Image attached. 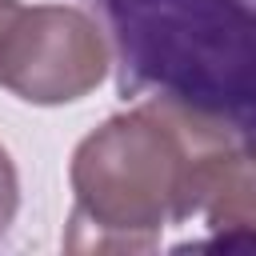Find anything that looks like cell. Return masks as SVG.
<instances>
[{
	"mask_svg": "<svg viewBox=\"0 0 256 256\" xmlns=\"http://www.w3.org/2000/svg\"><path fill=\"white\" fill-rule=\"evenodd\" d=\"M236 136L204 108L152 96L88 132L68 164L72 252H148L168 224L204 212Z\"/></svg>",
	"mask_w": 256,
	"mask_h": 256,
	"instance_id": "6da1fadb",
	"label": "cell"
},
{
	"mask_svg": "<svg viewBox=\"0 0 256 256\" xmlns=\"http://www.w3.org/2000/svg\"><path fill=\"white\" fill-rule=\"evenodd\" d=\"M108 64L100 24L76 4H20L0 40V88L40 108L92 96Z\"/></svg>",
	"mask_w": 256,
	"mask_h": 256,
	"instance_id": "7a4b0ae2",
	"label": "cell"
},
{
	"mask_svg": "<svg viewBox=\"0 0 256 256\" xmlns=\"http://www.w3.org/2000/svg\"><path fill=\"white\" fill-rule=\"evenodd\" d=\"M204 216L224 244H256V144L228 156Z\"/></svg>",
	"mask_w": 256,
	"mask_h": 256,
	"instance_id": "3957f363",
	"label": "cell"
},
{
	"mask_svg": "<svg viewBox=\"0 0 256 256\" xmlns=\"http://www.w3.org/2000/svg\"><path fill=\"white\" fill-rule=\"evenodd\" d=\"M16 212H20V176H16V160H12V152L0 144V240L8 236Z\"/></svg>",
	"mask_w": 256,
	"mask_h": 256,
	"instance_id": "277c9868",
	"label": "cell"
},
{
	"mask_svg": "<svg viewBox=\"0 0 256 256\" xmlns=\"http://www.w3.org/2000/svg\"><path fill=\"white\" fill-rule=\"evenodd\" d=\"M16 8H20V0H0V40H4V28L12 24V16H16Z\"/></svg>",
	"mask_w": 256,
	"mask_h": 256,
	"instance_id": "5b68a950",
	"label": "cell"
}]
</instances>
